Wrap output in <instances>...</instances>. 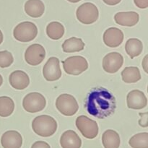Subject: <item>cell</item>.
<instances>
[{"label": "cell", "instance_id": "cell-1", "mask_svg": "<svg viewBox=\"0 0 148 148\" xmlns=\"http://www.w3.org/2000/svg\"><path fill=\"white\" fill-rule=\"evenodd\" d=\"M85 107L90 115L104 119L115 112L116 101L114 95L106 88H94L87 96Z\"/></svg>", "mask_w": 148, "mask_h": 148}, {"label": "cell", "instance_id": "cell-2", "mask_svg": "<svg viewBox=\"0 0 148 148\" xmlns=\"http://www.w3.org/2000/svg\"><path fill=\"white\" fill-rule=\"evenodd\" d=\"M32 129L38 136L49 137L53 135L57 130V122L53 117L41 115L36 117L32 122Z\"/></svg>", "mask_w": 148, "mask_h": 148}, {"label": "cell", "instance_id": "cell-3", "mask_svg": "<svg viewBox=\"0 0 148 148\" xmlns=\"http://www.w3.org/2000/svg\"><path fill=\"white\" fill-rule=\"evenodd\" d=\"M38 28L31 22H23L16 26L13 30V36L17 40L23 43L30 42L36 38Z\"/></svg>", "mask_w": 148, "mask_h": 148}, {"label": "cell", "instance_id": "cell-4", "mask_svg": "<svg viewBox=\"0 0 148 148\" xmlns=\"http://www.w3.org/2000/svg\"><path fill=\"white\" fill-rule=\"evenodd\" d=\"M56 107L58 111L66 116H74L79 109L77 100L69 94H62L56 101Z\"/></svg>", "mask_w": 148, "mask_h": 148}, {"label": "cell", "instance_id": "cell-5", "mask_svg": "<svg viewBox=\"0 0 148 148\" xmlns=\"http://www.w3.org/2000/svg\"><path fill=\"white\" fill-rule=\"evenodd\" d=\"M46 106V100L45 97L39 92H30L24 97L23 101V106L25 111L28 113L40 112L43 111Z\"/></svg>", "mask_w": 148, "mask_h": 148}, {"label": "cell", "instance_id": "cell-6", "mask_svg": "<svg viewBox=\"0 0 148 148\" xmlns=\"http://www.w3.org/2000/svg\"><path fill=\"white\" fill-rule=\"evenodd\" d=\"M76 16L79 22L85 25L92 24L99 17L98 9L94 4L86 2L81 4L77 8Z\"/></svg>", "mask_w": 148, "mask_h": 148}, {"label": "cell", "instance_id": "cell-7", "mask_svg": "<svg viewBox=\"0 0 148 148\" xmlns=\"http://www.w3.org/2000/svg\"><path fill=\"white\" fill-rule=\"evenodd\" d=\"M65 72L70 75H79L88 68V61L81 56H70L62 62Z\"/></svg>", "mask_w": 148, "mask_h": 148}, {"label": "cell", "instance_id": "cell-8", "mask_svg": "<svg viewBox=\"0 0 148 148\" xmlns=\"http://www.w3.org/2000/svg\"><path fill=\"white\" fill-rule=\"evenodd\" d=\"M75 124L77 128L85 138L92 140L98 136L99 130L98 124L96 121L90 119L86 116H78Z\"/></svg>", "mask_w": 148, "mask_h": 148}, {"label": "cell", "instance_id": "cell-9", "mask_svg": "<svg viewBox=\"0 0 148 148\" xmlns=\"http://www.w3.org/2000/svg\"><path fill=\"white\" fill-rule=\"evenodd\" d=\"M46 57L44 47L38 43L32 44L25 52V60L28 64L37 66L40 64Z\"/></svg>", "mask_w": 148, "mask_h": 148}, {"label": "cell", "instance_id": "cell-10", "mask_svg": "<svg viewBox=\"0 0 148 148\" xmlns=\"http://www.w3.org/2000/svg\"><path fill=\"white\" fill-rule=\"evenodd\" d=\"M59 59L56 57H51L43 66V75L46 80L53 82L58 80L62 77Z\"/></svg>", "mask_w": 148, "mask_h": 148}, {"label": "cell", "instance_id": "cell-11", "mask_svg": "<svg viewBox=\"0 0 148 148\" xmlns=\"http://www.w3.org/2000/svg\"><path fill=\"white\" fill-rule=\"evenodd\" d=\"M124 63V57L118 52H111L104 56L103 59V68L104 71L110 74H114L119 70Z\"/></svg>", "mask_w": 148, "mask_h": 148}, {"label": "cell", "instance_id": "cell-12", "mask_svg": "<svg viewBox=\"0 0 148 148\" xmlns=\"http://www.w3.org/2000/svg\"><path fill=\"white\" fill-rule=\"evenodd\" d=\"M127 103L128 108L131 109H143L147 106V99L143 91L134 90L127 95Z\"/></svg>", "mask_w": 148, "mask_h": 148}, {"label": "cell", "instance_id": "cell-13", "mask_svg": "<svg viewBox=\"0 0 148 148\" xmlns=\"http://www.w3.org/2000/svg\"><path fill=\"white\" fill-rule=\"evenodd\" d=\"M103 42L107 46L116 48L119 46L124 40V33L116 27H109L103 33Z\"/></svg>", "mask_w": 148, "mask_h": 148}, {"label": "cell", "instance_id": "cell-14", "mask_svg": "<svg viewBox=\"0 0 148 148\" xmlns=\"http://www.w3.org/2000/svg\"><path fill=\"white\" fill-rule=\"evenodd\" d=\"M1 144L4 148H20L23 145V137L17 131H7L1 137Z\"/></svg>", "mask_w": 148, "mask_h": 148}, {"label": "cell", "instance_id": "cell-15", "mask_svg": "<svg viewBox=\"0 0 148 148\" xmlns=\"http://www.w3.org/2000/svg\"><path fill=\"white\" fill-rule=\"evenodd\" d=\"M10 85L16 90H24L30 84V78L25 72L16 70L12 72L9 77Z\"/></svg>", "mask_w": 148, "mask_h": 148}, {"label": "cell", "instance_id": "cell-16", "mask_svg": "<svg viewBox=\"0 0 148 148\" xmlns=\"http://www.w3.org/2000/svg\"><path fill=\"white\" fill-rule=\"evenodd\" d=\"M114 20L116 24L127 27H132L138 23L140 15L135 12H121L115 14Z\"/></svg>", "mask_w": 148, "mask_h": 148}, {"label": "cell", "instance_id": "cell-17", "mask_svg": "<svg viewBox=\"0 0 148 148\" xmlns=\"http://www.w3.org/2000/svg\"><path fill=\"white\" fill-rule=\"evenodd\" d=\"M60 145L62 148H80L82 140L75 131L67 130L62 134Z\"/></svg>", "mask_w": 148, "mask_h": 148}, {"label": "cell", "instance_id": "cell-18", "mask_svg": "<svg viewBox=\"0 0 148 148\" xmlns=\"http://www.w3.org/2000/svg\"><path fill=\"white\" fill-rule=\"evenodd\" d=\"M25 12L33 18L41 17L45 12V5L41 0H27L25 4Z\"/></svg>", "mask_w": 148, "mask_h": 148}, {"label": "cell", "instance_id": "cell-19", "mask_svg": "<svg viewBox=\"0 0 148 148\" xmlns=\"http://www.w3.org/2000/svg\"><path fill=\"white\" fill-rule=\"evenodd\" d=\"M102 143L104 148H119L121 143L119 134L114 130H106L103 134Z\"/></svg>", "mask_w": 148, "mask_h": 148}, {"label": "cell", "instance_id": "cell-20", "mask_svg": "<svg viewBox=\"0 0 148 148\" xmlns=\"http://www.w3.org/2000/svg\"><path fill=\"white\" fill-rule=\"evenodd\" d=\"M125 50L132 59L140 56L143 50V42L137 38H130L127 41Z\"/></svg>", "mask_w": 148, "mask_h": 148}, {"label": "cell", "instance_id": "cell-21", "mask_svg": "<svg viewBox=\"0 0 148 148\" xmlns=\"http://www.w3.org/2000/svg\"><path fill=\"white\" fill-rule=\"evenodd\" d=\"M85 43L81 38L72 37L65 40L62 44V49L65 53L81 51L85 48Z\"/></svg>", "mask_w": 148, "mask_h": 148}, {"label": "cell", "instance_id": "cell-22", "mask_svg": "<svg viewBox=\"0 0 148 148\" xmlns=\"http://www.w3.org/2000/svg\"><path fill=\"white\" fill-rule=\"evenodd\" d=\"M121 77L126 83H135L141 79V74L139 68L127 66L121 72Z\"/></svg>", "mask_w": 148, "mask_h": 148}, {"label": "cell", "instance_id": "cell-23", "mask_svg": "<svg viewBox=\"0 0 148 148\" xmlns=\"http://www.w3.org/2000/svg\"><path fill=\"white\" fill-rule=\"evenodd\" d=\"M46 34L52 40H59L64 34V27L59 22H51L46 27Z\"/></svg>", "mask_w": 148, "mask_h": 148}, {"label": "cell", "instance_id": "cell-24", "mask_svg": "<svg viewBox=\"0 0 148 148\" xmlns=\"http://www.w3.org/2000/svg\"><path fill=\"white\" fill-rule=\"evenodd\" d=\"M14 103L11 98L7 96L0 97V116L8 117L13 113Z\"/></svg>", "mask_w": 148, "mask_h": 148}, {"label": "cell", "instance_id": "cell-25", "mask_svg": "<svg viewBox=\"0 0 148 148\" xmlns=\"http://www.w3.org/2000/svg\"><path fill=\"white\" fill-rule=\"evenodd\" d=\"M129 144L132 148H148V133L135 134L130 138Z\"/></svg>", "mask_w": 148, "mask_h": 148}, {"label": "cell", "instance_id": "cell-26", "mask_svg": "<svg viewBox=\"0 0 148 148\" xmlns=\"http://www.w3.org/2000/svg\"><path fill=\"white\" fill-rule=\"evenodd\" d=\"M14 62L12 54L8 51H0V67L7 68L11 66Z\"/></svg>", "mask_w": 148, "mask_h": 148}, {"label": "cell", "instance_id": "cell-27", "mask_svg": "<svg viewBox=\"0 0 148 148\" xmlns=\"http://www.w3.org/2000/svg\"><path fill=\"white\" fill-rule=\"evenodd\" d=\"M139 115L140 116L141 119L139 120V124L142 127H147V119H148V113H140Z\"/></svg>", "mask_w": 148, "mask_h": 148}, {"label": "cell", "instance_id": "cell-28", "mask_svg": "<svg viewBox=\"0 0 148 148\" xmlns=\"http://www.w3.org/2000/svg\"><path fill=\"white\" fill-rule=\"evenodd\" d=\"M31 148H51L50 145L47 143L43 141H37L33 143Z\"/></svg>", "mask_w": 148, "mask_h": 148}, {"label": "cell", "instance_id": "cell-29", "mask_svg": "<svg viewBox=\"0 0 148 148\" xmlns=\"http://www.w3.org/2000/svg\"><path fill=\"white\" fill-rule=\"evenodd\" d=\"M134 2L140 9H146L148 7V0H134Z\"/></svg>", "mask_w": 148, "mask_h": 148}, {"label": "cell", "instance_id": "cell-30", "mask_svg": "<svg viewBox=\"0 0 148 148\" xmlns=\"http://www.w3.org/2000/svg\"><path fill=\"white\" fill-rule=\"evenodd\" d=\"M142 65H143V67L144 69L145 72L146 73H148V70H147V67H148V55H146L145 56V58L143 59V63H142Z\"/></svg>", "mask_w": 148, "mask_h": 148}, {"label": "cell", "instance_id": "cell-31", "mask_svg": "<svg viewBox=\"0 0 148 148\" xmlns=\"http://www.w3.org/2000/svg\"><path fill=\"white\" fill-rule=\"evenodd\" d=\"M103 2L105 4H108V5L110 6H114L116 5L119 3H120L121 1V0H103Z\"/></svg>", "mask_w": 148, "mask_h": 148}, {"label": "cell", "instance_id": "cell-32", "mask_svg": "<svg viewBox=\"0 0 148 148\" xmlns=\"http://www.w3.org/2000/svg\"><path fill=\"white\" fill-rule=\"evenodd\" d=\"M3 42V34H2V32L0 30V44Z\"/></svg>", "mask_w": 148, "mask_h": 148}, {"label": "cell", "instance_id": "cell-33", "mask_svg": "<svg viewBox=\"0 0 148 148\" xmlns=\"http://www.w3.org/2000/svg\"><path fill=\"white\" fill-rule=\"evenodd\" d=\"M68 1H69V2H72V3H77V2H79V1H80L81 0H67Z\"/></svg>", "mask_w": 148, "mask_h": 148}, {"label": "cell", "instance_id": "cell-34", "mask_svg": "<svg viewBox=\"0 0 148 148\" xmlns=\"http://www.w3.org/2000/svg\"><path fill=\"white\" fill-rule=\"evenodd\" d=\"M2 83H3V78H2V76L0 75V87H1V85H2Z\"/></svg>", "mask_w": 148, "mask_h": 148}]
</instances>
